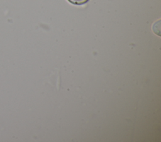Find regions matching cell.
<instances>
[{
  "label": "cell",
  "mask_w": 161,
  "mask_h": 142,
  "mask_svg": "<svg viewBox=\"0 0 161 142\" xmlns=\"http://www.w3.org/2000/svg\"><path fill=\"white\" fill-rule=\"evenodd\" d=\"M70 1L74 3L79 4V3H82L84 2L86 0H70Z\"/></svg>",
  "instance_id": "cell-1"
}]
</instances>
